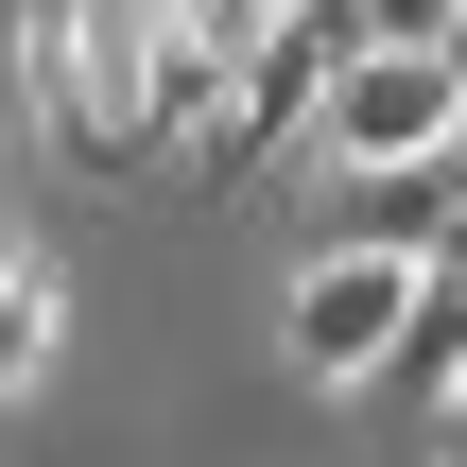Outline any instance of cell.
Here are the masks:
<instances>
[{"mask_svg": "<svg viewBox=\"0 0 467 467\" xmlns=\"http://www.w3.org/2000/svg\"><path fill=\"white\" fill-rule=\"evenodd\" d=\"M416 295H433V260H399V243H329V260L295 277V312H277L295 381H329V399H381V364H399Z\"/></svg>", "mask_w": 467, "mask_h": 467, "instance_id": "6da1fadb", "label": "cell"}, {"mask_svg": "<svg viewBox=\"0 0 467 467\" xmlns=\"http://www.w3.org/2000/svg\"><path fill=\"white\" fill-rule=\"evenodd\" d=\"M451 139H467V69H451V52L364 35V52L329 69V121H312L329 173H399V156H451Z\"/></svg>", "mask_w": 467, "mask_h": 467, "instance_id": "7a4b0ae2", "label": "cell"}, {"mask_svg": "<svg viewBox=\"0 0 467 467\" xmlns=\"http://www.w3.org/2000/svg\"><path fill=\"white\" fill-rule=\"evenodd\" d=\"M451 225H467V139L399 156V173H347V208H329V243H399V260H451Z\"/></svg>", "mask_w": 467, "mask_h": 467, "instance_id": "3957f363", "label": "cell"}, {"mask_svg": "<svg viewBox=\"0 0 467 467\" xmlns=\"http://www.w3.org/2000/svg\"><path fill=\"white\" fill-rule=\"evenodd\" d=\"M381 399H416V416L467 399V277L451 260H433V295H416V329H399V364H381Z\"/></svg>", "mask_w": 467, "mask_h": 467, "instance_id": "277c9868", "label": "cell"}, {"mask_svg": "<svg viewBox=\"0 0 467 467\" xmlns=\"http://www.w3.org/2000/svg\"><path fill=\"white\" fill-rule=\"evenodd\" d=\"M52 347H69V277L0 243V399H17V381H52Z\"/></svg>", "mask_w": 467, "mask_h": 467, "instance_id": "5b68a950", "label": "cell"}, {"mask_svg": "<svg viewBox=\"0 0 467 467\" xmlns=\"http://www.w3.org/2000/svg\"><path fill=\"white\" fill-rule=\"evenodd\" d=\"M433 467H467V399H451V416H433Z\"/></svg>", "mask_w": 467, "mask_h": 467, "instance_id": "8992f818", "label": "cell"}, {"mask_svg": "<svg viewBox=\"0 0 467 467\" xmlns=\"http://www.w3.org/2000/svg\"><path fill=\"white\" fill-rule=\"evenodd\" d=\"M451 69H467V0H451Z\"/></svg>", "mask_w": 467, "mask_h": 467, "instance_id": "52a82bcc", "label": "cell"}, {"mask_svg": "<svg viewBox=\"0 0 467 467\" xmlns=\"http://www.w3.org/2000/svg\"><path fill=\"white\" fill-rule=\"evenodd\" d=\"M451 277H467V225H451Z\"/></svg>", "mask_w": 467, "mask_h": 467, "instance_id": "ba28073f", "label": "cell"}]
</instances>
